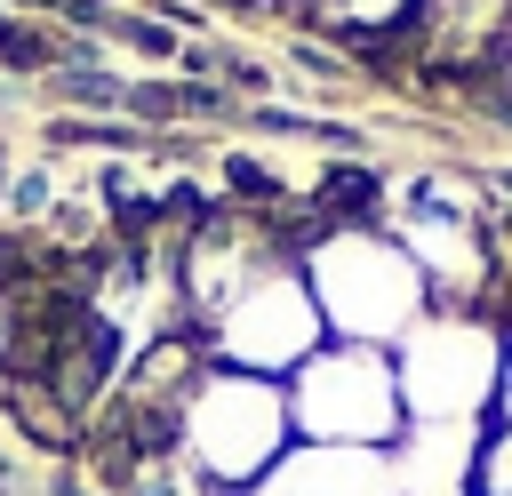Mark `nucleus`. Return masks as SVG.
Here are the masks:
<instances>
[{"mask_svg":"<svg viewBox=\"0 0 512 496\" xmlns=\"http://www.w3.org/2000/svg\"><path fill=\"white\" fill-rule=\"evenodd\" d=\"M304 288L320 304V328L336 344H376L392 352L424 312H432V288L416 272V256L392 240V224H328L304 256Z\"/></svg>","mask_w":512,"mask_h":496,"instance_id":"obj_1","label":"nucleus"},{"mask_svg":"<svg viewBox=\"0 0 512 496\" xmlns=\"http://www.w3.org/2000/svg\"><path fill=\"white\" fill-rule=\"evenodd\" d=\"M296 448L288 424V384L248 376V368H200L184 408H176V456L216 488V496H248L280 456Z\"/></svg>","mask_w":512,"mask_h":496,"instance_id":"obj_2","label":"nucleus"},{"mask_svg":"<svg viewBox=\"0 0 512 496\" xmlns=\"http://www.w3.org/2000/svg\"><path fill=\"white\" fill-rule=\"evenodd\" d=\"M496 368H504V328L480 304H432L392 344L408 424H488L496 416Z\"/></svg>","mask_w":512,"mask_h":496,"instance_id":"obj_3","label":"nucleus"},{"mask_svg":"<svg viewBox=\"0 0 512 496\" xmlns=\"http://www.w3.org/2000/svg\"><path fill=\"white\" fill-rule=\"evenodd\" d=\"M288 424H296V440H312V448H392V440L408 432L392 352H376V344H336V336H328V344L288 376Z\"/></svg>","mask_w":512,"mask_h":496,"instance_id":"obj_4","label":"nucleus"},{"mask_svg":"<svg viewBox=\"0 0 512 496\" xmlns=\"http://www.w3.org/2000/svg\"><path fill=\"white\" fill-rule=\"evenodd\" d=\"M200 336H208V360H216V368H248V376H272V384H288V376L328 344L320 304H312L296 256L264 264V272H256V280H248Z\"/></svg>","mask_w":512,"mask_h":496,"instance_id":"obj_5","label":"nucleus"},{"mask_svg":"<svg viewBox=\"0 0 512 496\" xmlns=\"http://www.w3.org/2000/svg\"><path fill=\"white\" fill-rule=\"evenodd\" d=\"M392 240L416 256L432 304H480V280H488V240H480V208L440 192V184H416L392 216Z\"/></svg>","mask_w":512,"mask_h":496,"instance_id":"obj_6","label":"nucleus"},{"mask_svg":"<svg viewBox=\"0 0 512 496\" xmlns=\"http://www.w3.org/2000/svg\"><path fill=\"white\" fill-rule=\"evenodd\" d=\"M248 496H392V456L384 448H312V440H296Z\"/></svg>","mask_w":512,"mask_h":496,"instance_id":"obj_7","label":"nucleus"},{"mask_svg":"<svg viewBox=\"0 0 512 496\" xmlns=\"http://www.w3.org/2000/svg\"><path fill=\"white\" fill-rule=\"evenodd\" d=\"M320 16H328V32L352 48H384L392 32H408V24H424V0H312Z\"/></svg>","mask_w":512,"mask_h":496,"instance_id":"obj_8","label":"nucleus"},{"mask_svg":"<svg viewBox=\"0 0 512 496\" xmlns=\"http://www.w3.org/2000/svg\"><path fill=\"white\" fill-rule=\"evenodd\" d=\"M48 88H56L64 104H88V112H120V96H128V80H112L104 64H56Z\"/></svg>","mask_w":512,"mask_h":496,"instance_id":"obj_9","label":"nucleus"},{"mask_svg":"<svg viewBox=\"0 0 512 496\" xmlns=\"http://www.w3.org/2000/svg\"><path fill=\"white\" fill-rule=\"evenodd\" d=\"M472 496H512V424L488 416L480 424V456H472Z\"/></svg>","mask_w":512,"mask_h":496,"instance_id":"obj_10","label":"nucleus"},{"mask_svg":"<svg viewBox=\"0 0 512 496\" xmlns=\"http://www.w3.org/2000/svg\"><path fill=\"white\" fill-rule=\"evenodd\" d=\"M56 56H64V32L48 40V32H32V24L0 16V64H16V72H56Z\"/></svg>","mask_w":512,"mask_h":496,"instance_id":"obj_11","label":"nucleus"},{"mask_svg":"<svg viewBox=\"0 0 512 496\" xmlns=\"http://www.w3.org/2000/svg\"><path fill=\"white\" fill-rule=\"evenodd\" d=\"M104 32H112V40H128L136 56H176V64H184V40H176L160 16H120V8H112V24H104Z\"/></svg>","mask_w":512,"mask_h":496,"instance_id":"obj_12","label":"nucleus"},{"mask_svg":"<svg viewBox=\"0 0 512 496\" xmlns=\"http://www.w3.org/2000/svg\"><path fill=\"white\" fill-rule=\"evenodd\" d=\"M24 8H40V16H56L72 32H104L112 24V0H24Z\"/></svg>","mask_w":512,"mask_h":496,"instance_id":"obj_13","label":"nucleus"},{"mask_svg":"<svg viewBox=\"0 0 512 496\" xmlns=\"http://www.w3.org/2000/svg\"><path fill=\"white\" fill-rule=\"evenodd\" d=\"M16 216H40L48 208V176H16V200H8Z\"/></svg>","mask_w":512,"mask_h":496,"instance_id":"obj_14","label":"nucleus"},{"mask_svg":"<svg viewBox=\"0 0 512 496\" xmlns=\"http://www.w3.org/2000/svg\"><path fill=\"white\" fill-rule=\"evenodd\" d=\"M496 416L512 424V336H504V368H496Z\"/></svg>","mask_w":512,"mask_h":496,"instance_id":"obj_15","label":"nucleus"},{"mask_svg":"<svg viewBox=\"0 0 512 496\" xmlns=\"http://www.w3.org/2000/svg\"><path fill=\"white\" fill-rule=\"evenodd\" d=\"M56 496H96V488H80V480H64V472H56Z\"/></svg>","mask_w":512,"mask_h":496,"instance_id":"obj_16","label":"nucleus"},{"mask_svg":"<svg viewBox=\"0 0 512 496\" xmlns=\"http://www.w3.org/2000/svg\"><path fill=\"white\" fill-rule=\"evenodd\" d=\"M0 184H8V144H0Z\"/></svg>","mask_w":512,"mask_h":496,"instance_id":"obj_17","label":"nucleus"},{"mask_svg":"<svg viewBox=\"0 0 512 496\" xmlns=\"http://www.w3.org/2000/svg\"><path fill=\"white\" fill-rule=\"evenodd\" d=\"M0 496H8V480H0Z\"/></svg>","mask_w":512,"mask_h":496,"instance_id":"obj_18","label":"nucleus"},{"mask_svg":"<svg viewBox=\"0 0 512 496\" xmlns=\"http://www.w3.org/2000/svg\"><path fill=\"white\" fill-rule=\"evenodd\" d=\"M504 72H512V56H504Z\"/></svg>","mask_w":512,"mask_h":496,"instance_id":"obj_19","label":"nucleus"}]
</instances>
